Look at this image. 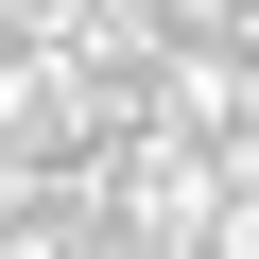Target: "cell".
Returning <instances> with one entry per match:
<instances>
[]
</instances>
